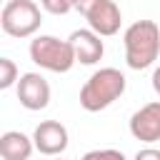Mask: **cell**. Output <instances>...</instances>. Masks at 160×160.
<instances>
[{"label": "cell", "mask_w": 160, "mask_h": 160, "mask_svg": "<svg viewBox=\"0 0 160 160\" xmlns=\"http://www.w3.org/2000/svg\"><path fill=\"white\" fill-rule=\"evenodd\" d=\"M88 25L92 32H98L100 38H110L120 30V22H122V12L120 8L115 5V0H100L88 15H85Z\"/></svg>", "instance_id": "cell-8"}, {"label": "cell", "mask_w": 160, "mask_h": 160, "mask_svg": "<svg viewBox=\"0 0 160 160\" xmlns=\"http://www.w3.org/2000/svg\"><path fill=\"white\" fill-rule=\"evenodd\" d=\"M132 160H160V150L158 148H142V150L135 152Z\"/></svg>", "instance_id": "cell-14"}, {"label": "cell", "mask_w": 160, "mask_h": 160, "mask_svg": "<svg viewBox=\"0 0 160 160\" xmlns=\"http://www.w3.org/2000/svg\"><path fill=\"white\" fill-rule=\"evenodd\" d=\"M20 75H18V65L10 60V58H0V88L8 90L12 85H18Z\"/></svg>", "instance_id": "cell-11"}, {"label": "cell", "mask_w": 160, "mask_h": 160, "mask_svg": "<svg viewBox=\"0 0 160 160\" xmlns=\"http://www.w3.org/2000/svg\"><path fill=\"white\" fill-rule=\"evenodd\" d=\"M82 160H125V155H122L120 150L102 148V150H90V152H85Z\"/></svg>", "instance_id": "cell-13"}, {"label": "cell", "mask_w": 160, "mask_h": 160, "mask_svg": "<svg viewBox=\"0 0 160 160\" xmlns=\"http://www.w3.org/2000/svg\"><path fill=\"white\" fill-rule=\"evenodd\" d=\"M0 25L10 38H32L42 25V12L32 0H8L0 12Z\"/></svg>", "instance_id": "cell-4"}, {"label": "cell", "mask_w": 160, "mask_h": 160, "mask_svg": "<svg viewBox=\"0 0 160 160\" xmlns=\"http://www.w3.org/2000/svg\"><path fill=\"white\" fill-rule=\"evenodd\" d=\"M58 160H60V158H58Z\"/></svg>", "instance_id": "cell-17"}, {"label": "cell", "mask_w": 160, "mask_h": 160, "mask_svg": "<svg viewBox=\"0 0 160 160\" xmlns=\"http://www.w3.org/2000/svg\"><path fill=\"white\" fill-rule=\"evenodd\" d=\"M152 90H155V92L160 95V65H158V68L152 70Z\"/></svg>", "instance_id": "cell-16"}, {"label": "cell", "mask_w": 160, "mask_h": 160, "mask_svg": "<svg viewBox=\"0 0 160 160\" xmlns=\"http://www.w3.org/2000/svg\"><path fill=\"white\" fill-rule=\"evenodd\" d=\"M130 135L140 142H158L160 140V100H152L132 112Z\"/></svg>", "instance_id": "cell-7"}, {"label": "cell", "mask_w": 160, "mask_h": 160, "mask_svg": "<svg viewBox=\"0 0 160 160\" xmlns=\"http://www.w3.org/2000/svg\"><path fill=\"white\" fill-rule=\"evenodd\" d=\"M35 150L32 138H28L20 130H8L0 135V155L2 160H30Z\"/></svg>", "instance_id": "cell-10"}, {"label": "cell", "mask_w": 160, "mask_h": 160, "mask_svg": "<svg viewBox=\"0 0 160 160\" xmlns=\"http://www.w3.org/2000/svg\"><path fill=\"white\" fill-rule=\"evenodd\" d=\"M32 142H35V150L40 155H48V158H55L60 152L68 150V142H70V135H68V128L58 120H42L35 132H32Z\"/></svg>", "instance_id": "cell-5"}, {"label": "cell", "mask_w": 160, "mask_h": 160, "mask_svg": "<svg viewBox=\"0 0 160 160\" xmlns=\"http://www.w3.org/2000/svg\"><path fill=\"white\" fill-rule=\"evenodd\" d=\"M18 100L25 110H45L50 102V85L40 72H25L18 80Z\"/></svg>", "instance_id": "cell-6"}, {"label": "cell", "mask_w": 160, "mask_h": 160, "mask_svg": "<svg viewBox=\"0 0 160 160\" xmlns=\"http://www.w3.org/2000/svg\"><path fill=\"white\" fill-rule=\"evenodd\" d=\"M98 2H100V0H75V10H78V12L85 18V15H88V12H90V10H92Z\"/></svg>", "instance_id": "cell-15"}, {"label": "cell", "mask_w": 160, "mask_h": 160, "mask_svg": "<svg viewBox=\"0 0 160 160\" xmlns=\"http://www.w3.org/2000/svg\"><path fill=\"white\" fill-rule=\"evenodd\" d=\"M122 45H125V62L132 70H145L150 68L158 55H160V28L152 20H135L125 35H122Z\"/></svg>", "instance_id": "cell-1"}, {"label": "cell", "mask_w": 160, "mask_h": 160, "mask_svg": "<svg viewBox=\"0 0 160 160\" xmlns=\"http://www.w3.org/2000/svg\"><path fill=\"white\" fill-rule=\"evenodd\" d=\"M125 75L118 68H100L95 70L85 85L80 88V105L88 112H100L105 108H110L122 92H125Z\"/></svg>", "instance_id": "cell-2"}, {"label": "cell", "mask_w": 160, "mask_h": 160, "mask_svg": "<svg viewBox=\"0 0 160 160\" xmlns=\"http://www.w3.org/2000/svg\"><path fill=\"white\" fill-rule=\"evenodd\" d=\"M40 5L50 15H68L70 10H75V0H40Z\"/></svg>", "instance_id": "cell-12"}, {"label": "cell", "mask_w": 160, "mask_h": 160, "mask_svg": "<svg viewBox=\"0 0 160 160\" xmlns=\"http://www.w3.org/2000/svg\"><path fill=\"white\" fill-rule=\"evenodd\" d=\"M70 45H72V52H75V60L82 62V65H95L102 52H105V45L100 40L98 32H92L90 28H82V30H72L70 32Z\"/></svg>", "instance_id": "cell-9"}, {"label": "cell", "mask_w": 160, "mask_h": 160, "mask_svg": "<svg viewBox=\"0 0 160 160\" xmlns=\"http://www.w3.org/2000/svg\"><path fill=\"white\" fill-rule=\"evenodd\" d=\"M30 60L50 72H68L78 60L70 40H60L55 35H38L30 40Z\"/></svg>", "instance_id": "cell-3"}]
</instances>
